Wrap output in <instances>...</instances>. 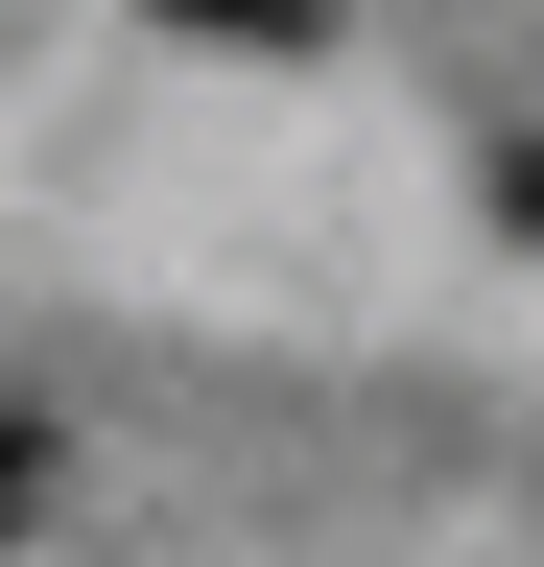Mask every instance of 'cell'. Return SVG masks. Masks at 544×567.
<instances>
[{
	"label": "cell",
	"instance_id": "cell-1",
	"mask_svg": "<svg viewBox=\"0 0 544 567\" xmlns=\"http://www.w3.org/2000/svg\"><path fill=\"white\" fill-rule=\"evenodd\" d=\"M143 24H189V48H331V0H143Z\"/></svg>",
	"mask_w": 544,
	"mask_h": 567
},
{
	"label": "cell",
	"instance_id": "cell-2",
	"mask_svg": "<svg viewBox=\"0 0 544 567\" xmlns=\"http://www.w3.org/2000/svg\"><path fill=\"white\" fill-rule=\"evenodd\" d=\"M24 496H48V425H24V402H0V544H24Z\"/></svg>",
	"mask_w": 544,
	"mask_h": 567
},
{
	"label": "cell",
	"instance_id": "cell-3",
	"mask_svg": "<svg viewBox=\"0 0 544 567\" xmlns=\"http://www.w3.org/2000/svg\"><path fill=\"white\" fill-rule=\"evenodd\" d=\"M497 237H544V142H497Z\"/></svg>",
	"mask_w": 544,
	"mask_h": 567
}]
</instances>
